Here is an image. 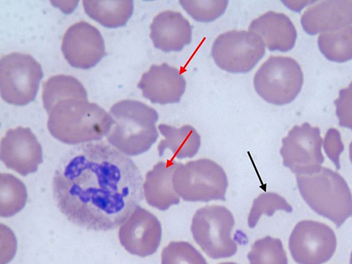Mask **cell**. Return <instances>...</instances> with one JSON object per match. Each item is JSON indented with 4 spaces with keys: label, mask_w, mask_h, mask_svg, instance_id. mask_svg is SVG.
Segmentation results:
<instances>
[{
    "label": "cell",
    "mask_w": 352,
    "mask_h": 264,
    "mask_svg": "<svg viewBox=\"0 0 352 264\" xmlns=\"http://www.w3.org/2000/svg\"><path fill=\"white\" fill-rule=\"evenodd\" d=\"M297 186L306 204L339 228L352 217V195L342 176L327 167L296 175Z\"/></svg>",
    "instance_id": "277c9868"
},
{
    "label": "cell",
    "mask_w": 352,
    "mask_h": 264,
    "mask_svg": "<svg viewBox=\"0 0 352 264\" xmlns=\"http://www.w3.org/2000/svg\"><path fill=\"white\" fill-rule=\"evenodd\" d=\"M180 4L193 19L198 22H213L221 16L226 11L228 5L227 0H181Z\"/></svg>",
    "instance_id": "484cf974"
},
{
    "label": "cell",
    "mask_w": 352,
    "mask_h": 264,
    "mask_svg": "<svg viewBox=\"0 0 352 264\" xmlns=\"http://www.w3.org/2000/svg\"><path fill=\"white\" fill-rule=\"evenodd\" d=\"M61 50L70 65L82 69L93 68L107 56L100 32L84 21L72 25L67 30Z\"/></svg>",
    "instance_id": "7c38bea8"
},
{
    "label": "cell",
    "mask_w": 352,
    "mask_h": 264,
    "mask_svg": "<svg viewBox=\"0 0 352 264\" xmlns=\"http://www.w3.org/2000/svg\"><path fill=\"white\" fill-rule=\"evenodd\" d=\"M304 75L294 58L271 56L254 77L255 91L266 102L276 105L292 102L300 93Z\"/></svg>",
    "instance_id": "52a82bcc"
},
{
    "label": "cell",
    "mask_w": 352,
    "mask_h": 264,
    "mask_svg": "<svg viewBox=\"0 0 352 264\" xmlns=\"http://www.w3.org/2000/svg\"><path fill=\"white\" fill-rule=\"evenodd\" d=\"M322 138L318 127L305 122L295 126L283 140L280 151L283 164L296 175L318 171L324 162Z\"/></svg>",
    "instance_id": "30bf717a"
},
{
    "label": "cell",
    "mask_w": 352,
    "mask_h": 264,
    "mask_svg": "<svg viewBox=\"0 0 352 264\" xmlns=\"http://www.w3.org/2000/svg\"><path fill=\"white\" fill-rule=\"evenodd\" d=\"M118 234L120 242L127 252L145 258L160 248L162 227L154 214L139 206L122 224Z\"/></svg>",
    "instance_id": "4fadbf2b"
},
{
    "label": "cell",
    "mask_w": 352,
    "mask_h": 264,
    "mask_svg": "<svg viewBox=\"0 0 352 264\" xmlns=\"http://www.w3.org/2000/svg\"><path fill=\"white\" fill-rule=\"evenodd\" d=\"M151 30L154 47L164 52H180L192 41V25L178 12L158 14L153 19Z\"/></svg>",
    "instance_id": "e0dca14e"
},
{
    "label": "cell",
    "mask_w": 352,
    "mask_h": 264,
    "mask_svg": "<svg viewBox=\"0 0 352 264\" xmlns=\"http://www.w3.org/2000/svg\"><path fill=\"white\" fill-rule=\"evenodd\" d=\"M318 47L322 55L332 63H345L352 60V25L321 34Z\"/></svg>",
    "instance_id": "7402d4cb"
},
{
    "label": "cell",
    "mask_w": 352,
    "mask_h": 264,
    "mask_svg": "<svg viewBox=\"0 0 352 264\" xmlns=\"http://www.w3.org/2000/svg\"><path fill=\"white\" fill-rule=\"evenodd\" d=\"M250 31L262 40L270 51L287 52L294 49L297 39L294 24L283 13L268 12L254 19Z\"/></svg>",
    "instance_id": "ac0fdd59"
},
{
    "label": "cell",
    "mask_w": 352,
    "mask_h": 264,
    "mask_svg": "<svg viewBox=\"0 0 352 264\" xmlns=\"http://www.w3.org/2000/svg\"><path fill=\"white\" fill-rule=\"evenodd\" d=\"M265 45L258 35L246 31H230L215 40L211 56L216 65L231 74H248L265 55Z\"/></svg>",
    "instance_id": "9c48e42d"
},
{
    "label": "cell",
    "mask_w": 352,
    "mask_h": 264,
    "mask_svg": "<svg viewBox=\"0 0 352 264\" xmlns=\"http://www.w3.org/2000/svg\"><path fill=\"white\" fill-rule=\"evenodd\" d=\"M323 148L337 170H340L341 167L340 157L344 151L345 147L342 142L340 133L338 129L331 128L328 130L324 138Z\"/></svg>",
    "instance_id": "f1b7e54d"
},
{
    "label": "cell",
    "mask_w": 352,
    "mask_h": 264,
    "mask_svg": "<svg viewBox=\"0 0 352 264\" xmlns=\"http://www.w3.org/2000/svg\"><path fill=\"white\" fill-rule=\"evenodd\" d=\"M248 259L250 264H288L283 242L270 236L254 242Z\"/></svg>",
    "instance_id": "cb8c5ba5"
},
{
    "label": "cell",
    "mask_w": 352,
    "mask_h": 264,
    "mask_svg": "<svg viewBox=\"0 0 352 264\" xmlns=\"http://www.w3.org/2000/svg\"><path fill=\"white\" fill-rule=\"evenodd\" d=\"M162 264H208L207 261L188 242H171L163 250Z\"/></svg>",
    "instance_id": "4316f807"
},
{
    "label": "cell",
    "mask_w": 352,
    "mask_h": 264,
    "mask_svg": "<svg viewBox=\"0 0 352 264\" xmlns=\"http://www.w3.org/2000/svg\"><path fill=\"white\" fill-rule=\"evenodd\" d=\"M86 14L104 28L125 26L134 12L132 0H84Z\"/></svg>",
    "instance_id": "44dd1931"
},
{
    "label": "cell",
    "mask_w": 352,
    "mask_h": 264,
    "mask_svg": "<svg viewBox=\"0 0 352 264\" xmlns=\"http://www.w3.org/2000/svg\"><path fill=\"white\" fill-rule=\"evenodd\" d=\"M349 157H350V160L352 163V142L349 146Z\"/></svg>",
    "instance_id": "f546056e"
},
{
    "label": "cell",
    "mask_w": 352,
    "mask_h": 264,
    "mask_svg": "<svg viewBox=\"0 0 352 264\" xmlns=\"http://www.w3.org/2000/svg\"><path fill=\"white\" fill-rule=\"evenodd\" d=\"M0 182V214L3 218L13 217L25 206L28 190L23 182L12 174L2 173Z\"/></svg>",
    "instance_id": "603a6c76"
},
{
    "label": "cell",
    "mask_w": 352,
    "mask_h": 264,
    "mask_svg": "<svg viewBox=\"0 0 352 264\" xmlns=\"http://www.w3.org/2000/svg\"><path fill=\"white\" fill-rule=\"evenodd\" d=\"M143 177L130 157L104 142L70 152L58 166L52 191L69 222L109 231L126 221L144 198Z\"/></svg>",
    "instance_id": "6da1fadb"
},
{
    "label": "cell",
    "mask_w": 352,
    "mask_h": 264,
    "mask_svg": "<svg viewBox=\"0 0 352 264\" xmlns=\"http://www.w3.org/2000/svg\"><path fill=\"white\" fill-rule=\"evenodd\" d=\"M219 264H236V263H232V262H226V263H219Z\"/></svg>",
    "instance_id": "4dcf8cb0"
},
{
    "label": "cell",
    "mask_w": 352,
    "mask_h": 264,
    "mask_svg": "<svg viewBox=\"0 0 352 264\" xmlns=\"http://www.w3.org/2000/svg\"><path fill=\"white\" fill-rule=\"evenodd\" d=\"M43 107L52 137L69 145L99 142L114 121L98 104L88 102L83 85L74 76L58 75L43 87Z\"/></svg>",
    "instance_id": "7a4b0ae2"
},
{
    "label": "cell",
    "mask_w": 352,
    "mask_h": 264,
    "mask_svg": "<svg viewBox=\"0 0 352 264\" xmlns=\"http://www.w3.org/2000/svg\"><path fill=\"white\" fill-rule=\"evenodd\" d=\"M234 217L224 206H208L199 209L193 217V239L208 257L215 260L234 256L237 245L232 239Z\"/></svg>",
    "instance_id": "8992f818"
},
{
    "label": "cell",
    "mask_w": 352,
    "mask_h": 264,
    "mask_svg": "<svg viewBox=\"0 0 352 264\" xmlns=\"http://www.w3.org/2000/svg\"><path fill=\"white\" fill-rule=\"evenodd\" d=\"M158 129L164 137L157 146L160 157H164L167 151L170 152L173 158L178 160L192 158L198 153L201 147V136L192 126L186 125L177 129L160 124Z\"/></svg>",
    "instance_id": "ffe728a7"
},
{
    "label": "cell",
    "mask_w": 352,
    "mask_h": 264,
    "mask_svg": "<svg viewBox=\"0 0 352 264\" xmlns=\"http://www.w3.org/2000/svg\"><path fill=\"white\" fill-rule=\"evenodd\" d=\"M173 186L183 200L190 202L226 201L228 187L222 166L206 158L178 163L173 174Z\"/></svg>",
    "instance_id": "5b68a950"
},
{
    "label": "cell",
    "mask_w": 352,
    "mask_h": 264,
    "mask_svg": "<svg viewBox=\"0 0 352 264\" xmlns=\"http://www.w3.org/2000/svg\"><path fill=\"white\" fill-rule=\"evenodd\" d=\"M114 121L108 142L123 154L138 156L149 151L158 137L156 123L160 114L137 100H122L110 110Z\"/></svg>",
    "instance_id": "3957f363"
},
{
    "label": "cell",
    "mask_w": 352,
    "mask_h": 264,
    "mask_svg": "<svg viewBox=\"0 0 352 264\" xmlns=\"http://www.w3.org/2000/svg\"><path fill=\"white\" fill-rule=\"evenodd\" d=\"M289 249L298 264H323L336 253L337 236L327 225L303 220L290 235Z\"/></svg>",
    "instance_id": "8fae6325"
},
{
    "label": "cell",
    "mask_w": 352,
    "mask_h": 264,
    "mask_svg": "<svg viewBox=\"0 0 352 264\" xmlns=\"http://www.w3.org/2000/svg\"><path fill=\"white\" fill-rule=\"evenodd\" d=\"M305 32L310 35L339 30L352 24L351 0L322 1L308 8L301 19Z\"/></svg>",
    "instance_id": "2e32d148"
},
{
    "label": "cell",
    "mask_w": 352,
    "mask_h": 264,
    "mask_svg": "<svg viewBox=\"0 0 352 264\" xmlns=\"http://www.w3.org/2000/svg\"><path fill=\"white\" fill-rule=\"evenodd\" d=\"M339 98L334 101L339 126L352 131V82L347 88L339 92Z\"/></svg>",
    "instance_id": "83f0119b"
},
{
    "label": "cell",
    "mask_w": 352,
    "mask_h": 264,
    "mask_svg": "<svg viewBox=\"0 0 352 264\" xmlns=\"http://www.w3.org/2000/svg\"><path fill=\"white\" fill-rule=\"evenodd\" d=\"M43 77L41 65L32 56L13 52L0 60V89L3 100L25 107L38 94Z\"/></svg>",
    "instance_id": "ba28073f"
},
{
    "label": "cell",
    "mask_w": 352,
    "mask_h": 264,
    "mask_svg": "<svg viewBox=\"0 0 352 264\" xmlns=\"http://www.w3.org/2000/svg\"><path fill=\"white\" fill-rule=\"evenodd\" d=\"M276 210H284L287 213H292L293 208L286 199L275 192L262 193L253 201L248 218V226L254 228L258 223L261 217L265 214L272 217Z\"/></svg>",
    "instance_id": "d4e9b609"
},
{
    "label": "cell",
    "mask_w": 352,
    "mask_h": 264,
    "mask_svg": "<svg viewBox=\"0 0 352 264\" xmlns=\"http://www.w3.org/2000/svg\"><path fill=\"white\" fill-rule=\"evenodd\" d=\"M177 162H158L147 173L144 184V195L147 204L158 210L165 211L178 205L180 197L173 186V174Z\"/></svg>",
    "instance_id": "d6986e66"
},
{
    "label": "cell",
    "mask_w": 352,
    "mask_h": 264,
    "mask_svg": "<svg viewBox=\"0 0 352 264\" xmlns=\"http://www.w3.org/2000/svg\"><path fill=\"white\" fill-rule=\"evenodd\" d=\"M186 86L180 70L166 63L152 65L138 85L144 98L163 105L180 102Z\"/></svg>",
    "instance_id": "9a60e30c"
},
{
    "label": "cell",
    "mask_w": 352,
    "mask_h": 264,
    "mask_svg": "<svg viewBox=\"0 0 352 264\" xmlns=\"http://www.w3.org/2000/svg\"><path fill=\"white\" fill-rule=\"evenodd\" d=\"M350 264H352V252L351 254Z\"/></svg>",
    "instance_id": "1f68e13d"
},
{
    "label": "cell",
    "mask_w": 352,
    "mask_h": 264,
    "mask_svg": "<svg viewBox=\"0 0 352 264\" xmlns=\"http://www.w3.org/2000/svg\"><path fill=\"white\" fill-rule=\"evenodd\" d=\"M1 161L23 176L37 172L43 163V149L30 128L17 127L6 132L1 142Z\"/></svg>",
    "instance_id": "5bb4252c"
}]
</instances>
